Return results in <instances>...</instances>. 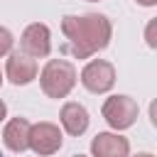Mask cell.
Here are the masks:
<instances>
[{"label":"cell","instance_id":"7c38bea8","mask_svg":"<svg viewBox=\"0 0 157 157\" xmlns=\"http://www.w3.org/2000/svg\"><path fill=\"white\" fill-rule=\"evenodd\" d=\"M155 27H157V20H150V25H147V32H145V37H147V44L155 49L157 47V39H155Z\"/></svg>","mask_w":157,"mask_h":157},{"label":"cell","instance_id":"7a4b0ae2","mask_svg":"<svg viewBox=\"0 0 157 157\" xmlns=\"http://www.w3.org/2000/svg\"><path fill=\"white\" fill-rule=\"evenodd\" d=\"M39 86L49 98H66L76 86V69L66 59H49L39 74Z\"/></svg>","mask_w":157,"mask_h":157},{"label":"cell","instance_id":"ba28073f","mask_svg":"<svg viewBox=\"0 0 157 157\" xmlns=\"http://www.w3.org/2000/svg\"><path fill=\"white\" fill-rule=\"evenodd\" d=\"M5 74H7V78L15 86H25V83H29V81L37 78V61L32 56L22 54V52H10Z\"/></svg>","mask_w":157,"mask_h":157},{"label":"cell","instance_id":"9a60e30c","mask_svg":"<svg viewBox=\"0 0 157 157\" xmlns=\"http://www.w3.org/2000/svg\"><path fill=\"white\" fill-rule=\"evenodd\" d=\"M132 157H155V155H150V152H137V155H132Z\"/></svg>","mask_w":157,"mask_h":157},{"label":"cell","instance_id":"ac0fdd59","mask_svg":"<svg viewBox=\"0 0 157 157\" xmlns=\"http://www.w3.org/2000/svg\"><path fill=\"white\" fill-rule=\"evenodd\" d=\"M88 2H98V0H88Z\"/></svg>","mask_w":157,"mask_h":157},{"label":"cell","instance_id":"5bb4252c","mask_svg":"<svg viewBox=\"0 0 157 157\" xmlns=\"http://www.w3.org/2000/svg\"><path fill=\"white\" fill-rule=\"evenodd\" d=\"M140 5H145V7H152V5H157V0H137Z\"/></svg>","mask_w":157,"mask_h":157},{"label":"cell","instance_id":"52a82bcc","mask_svg":"<svg viewBox=\"0 0 157 157\" xmlns=\"http://www.w3.org/2000/svg\"><path fill=\"white\" fill-rule=\"evenodd\" d=\"M91 155L93 157H130V142L128 137L118 132H98L91 140Z\"/></svg>","mask_w":157,"mask_h":157},{"label":"cell","instance_id":"5b68a950","mask_svg":"<svg viewBox=\"0 0 157 157\" xmlns=\"http://www.w3.org/2000/svg\"><path fill=\"white\" fill-rule=\"evenodd\" d=\"M20 47H22V54H27L32 59L47 56L52 52V32H49V27L42 25V22L27 25L22 37H20Z\"/></svg>","mask_w":157,"mask_h":157},{"label":"cell","instance_id":"6da1fadb","mask_svg":"<svg viewBox=\"0 0 157 157\" xmlns=\"http://www.w3.org/2000/svg\"><path fill=\"white\" fill-rule=\"evenodd\" d=\"M61 32L69 39L71 54L78 59H86L108 47L113 27L105 15L88 12V15H66L61 20Z\"/></svg>","mask_w":157,"mask_h":157},{"label":"cell","instance_id":"e0dca14e","mask_svg":"<svg viewBox=\"0 0 157 157\" xmlns=\"http://www.w3.org/2000/svg\"><path fill=\"white\" fill-rule=\"evenodd\" d=\"M74 157H86V155H74Z\"/></svg>","mask_w":157,"mask_h":157},{"label":"cell","instance_id":"4fadbf2b","mask_svg":"<svg viewBox=\"0 0 157 157\" xmlns=\"http://www.w3.org/2000/svg\"><path fill=\"white\" fill-rule=\"evenodd\" d=\"M5 115H7V105H5L2 98H0V120H5Z\"/></svg>","mask_w":157,"mask_h":157},{"label":"cell","instance_id":"d6986e66","mask_svg":"<svg viewBox=\"0 0 157 157\" xmlns=\"http://www.w3.org/2000/svg\"><path fill=\"white\" fill-rule=\"evenodd\" d=\"M0 157H2V152H0Z\"/></svg>","mask_w":157,"mask_h":157},{"label":"cell","instance_id":"2e32d148","mask_svg":"<svg viewBox=\"0 0 157 157\" xmlns=\"http://www.w3.org/2000/svg\"><path fill=\"white\" fill-rule=\"evenodd\" d=\"M0 86H2V71H0Z\"/></svg>","mask_w":157,"mask_h":157},{"label":"cell","instance_id":"3957f363","mask_svg":"<svg viewBox=\"0 0 157 157\" xmlns=\"http://www.w3.org/2000/svg\"><path fill=\"white\" fill-rule=\"evenodd\" d=\"M105 123L115 130H125L137 120V103L130 96H110L101 108Z\"/></svg>","mask_w":157,"mask_h":157},{"label":"cell","instance_id":"277c9868","mask_svg":"<svg viewBox=\"0 0 157 157\" xmlns=\"http://www.w3.org/2000/svg\"><path fill=\"white\" fill-rule=\"evenodd\" d=\"M81 83L86 91L91 93H108L115 83V69L110 61H103V59H93L83 66L81 71Z\"/></svg>","mask_w":157,"mask_h":157},{"label":"cell","instance_id":"9c48e42d","mask_svg":"<svg viewBox=\"0 0 157 157\" xmlns=\"http://www.w3.org/2000/svg\"><path fill=\"white\" fill-rule=\"evenodd\" d=\"M61 125H64V130L69 132V135H74V137H78V135H83L86 130H88V110L81 105V103H74V101H69V103H64V108H61Z\"/></svg>","mask_w":157,"mask_h":157},{"label":"cell","instance_id":"30bf717a","mask_svg":"<svg viewBox=\"0 0 157 157\" xmlns=\"http://www.w3.org/2000/svg\"><path fill=\"white\" fill-rule=\"evenodd\" d=\"M29 123L25 120V118H12L7 125H5V130H2V140H5V145L12 150V152H25L27 147H29Z\"/></svg>","mask_w":157,"mask_h":157},{"label":"cell","instance_id":"8992f818","mask_svg":"<svg viewBox=\"0 0 157 157\" xmlns=\"http://www.w3.org/2000/svg\"><path fill=\"white\" fill-rule=\"evenodd\" d=\"M64 137H61V130L54 125V123H37L29 128V147L32 152H37L39 157H49L54 155L59 147H61Z\"/></svg>","mask_w":157,"mask_h":157},{"label":"cell","instance_id":"8fae6325","mask_svg":"<svg viewBox=\"0 0 157 157\" xmlns=\"http://www.w3.org/2000/svg\"><path fill=\"white\" fill-rule=\"evenodd\" d=\"M12 32L7 29V27H0V56H5V54H10L12 52Z\"/></svg>","mask_w":157,"mask_h":157}]
</instances>
